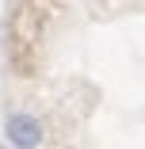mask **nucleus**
Here are the masks:
<instances>
[{
	"label": "nucleus",
	"instance_id": "1",
	"mask_svg": "<svg viewBox=\"0 0 145 149\" xmlns=\"http://www.w3.org/2000/svg\"><path fill=\"white\" fill-rule=\"evenodd\" d=\"M4 134H8V145L12 149H38L42 145V123H38V115L31 111H12L4 118Z\"/></svg>",
	"mask_w": 145,
	"mask_h": 149
}]
</instances>
